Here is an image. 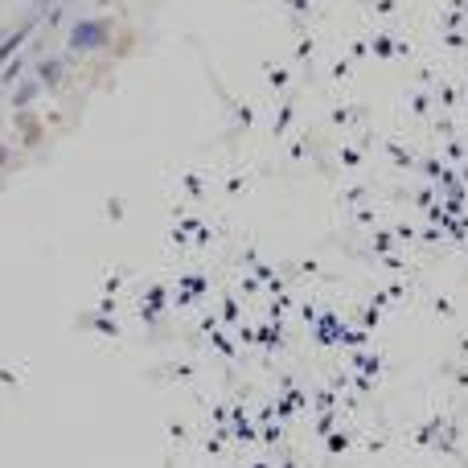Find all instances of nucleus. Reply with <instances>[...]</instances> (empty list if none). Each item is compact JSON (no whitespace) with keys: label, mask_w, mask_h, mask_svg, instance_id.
Listing matches in <instances>:
<instances>
[{"label":"nucleus","mask_w":468,"mask_h":468,"mask_svg":"<svg viewBox=\"0 0 468 468\" xmlns=\"http://www.w3.org/2000/svg\"><path fill=\"white\" fill-rule=\"evenodd\" d=\"M103 41H107V21H83V25H74V34H70V50L91 54V50H99Z\"/></svg>","instance_id":"nucleus-1"},{"label":"nucleus","mask_w":468,"mask_h":468,"mask_svg":"<svg viewBox=\"0 0 468 468\" xmlns=\"http://www.w3.org/2000/svg\"><path fill=\"white\" fill-rule=\"evenodd\" d=\"M41 91H46V86L37 83V78H25V83H21L17 91H13V103H17V111H25V107H34Z\"/></svg>","instance_id":"nucleus-2"},{"label":"nucleus","mask_w":468,"mask_h":468,"mask_svg":"<svg viewBox=\"0 0 468 468\" xmlns=\"http://www.w3.org/2000/svg\"><path fill=\"white\" fill-rule=\"evenodd\" d=\"M37 83L58 86L62 83V62H58V58H41V62H37Z\"/></svg>","instance_id":"nucleus-3"},{"label":"nucleus","mask_w":468,"mask_h":468,"mask_svg":"<svg viewBox=\"0 0 468 468\" xmlns=\"http://www.w3.org/2000/svg\"><path fill=\"white\" fill-rule=\"evenodd\" d=\"M21 46V37H9V41H4V50H0V58H13V50H17Z\"/></svg>","instance_id":"nucleus-4"},{"label":"nucleus","mask_w":468,"mask_h":468,"mask_svg":"<svg viewBox=\"0 0 468 468\" xmlns=\"http://www.w3.org/2000/svg\"><path fill=\"white\" fill-rule=\"evenodd\" d=\"M4 161H9V152H4V144H0V165H4Z\"/></svg>","instance_id":"nucleus-5"}]
</instances>
